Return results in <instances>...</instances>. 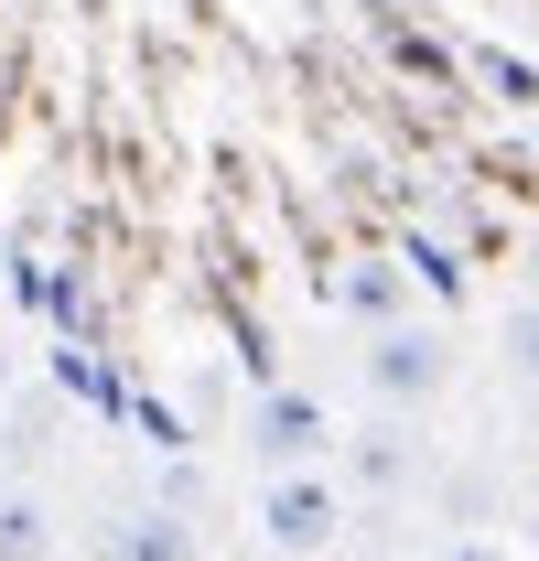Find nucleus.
<instances>
[{
	"label": "nucleus",
	"mask_w": 539,
	"mask_h": 561,
	"mask_svg": "<svg viewBox=\"0 0 539 561\" xmlns=\"http://www.w3.org/2000/svg\"><path fill=\"white\" fill-rule=\"evenodd\" d=\"M335 313L356 324V335H378V324H410V260H389V249L345 260V271H335Z\"/></svg>",
	"instance_id": "20e7f679"
},
{
	"label": "nucleus",
	"mask_w": 539,
	"mask_h": 561,
	"mask_svg": "<svg viewBox=\"0 0 539 561\" xmlns=\"http://www.w3.org/2000/svg\"><path fill=\"white\" fill-rule=\"evenodd\" d=\"M238 443H249L260 476H302V465H335L345 432H335V411H324L302 378H270L260 400H249V432H238Z\"/></svg>",
	"instance_id": "f03ea898"
},
{
	"label": "nucleus",
	"mask_w": 539,
	"mask_h": 561,
	"mask_svg": "<svg viewBox=\"0 0 539 561\" xmlns=\"http://www.w3.org/2000/svg\"><path fill=\"white\" fill-rule=\"evenodd\" d=\"M474 76H485V87H496V98H507V108H529V98H539V76L518 66V55H496V44H485V55H474Z\"/></svg>",
	"instance_id": "1a4fd4ad"
},
{
	"label": "nucleus",
	"mask_w": 539,
	"mask_h": 561,
	"mask_svg": "<svg viewBox=\"0 0 539 561\" xmlns=\"http://www.w3.org/2000/svg\"><path fill=\"white\" fill-rule=\"evenodd\" d=\"M529 432H539V389H529Z\"/></svg>",
	"instance_id": "f8f14e48"
},
{
	"label": "nucleus",
	"mask_w": 539,
	"mask_h": 561,
	"mask_svg": "<svg viewBox=\"0 0 539 561\" xmlns=\"http://www.w3.org/2000/svg\"><path fill=\"white\" fill-rule=\"evenodd\" d=\"M11 378H22V346H11V324H0V400H11Z\"/></svg>",
	"instance_id": "9b49d317"
},
{
	"label": "nucleus",
	"mask_w": 539,
	"mask_h": 561,
	"mask_svg": "<svg viewBox=\"0 0 539 561\" xmlns=\"http://www.w3.org/2000/svg\"><path fill=\"white\" fill-rule=\"evenodd\" d=\"M356 367H367V400L378 411H432L443 389H454V346H443V324H378L367 346H356Z\"/></svg>",
	"instance_id": "7ed1b4c3"
},
{
	"label": "nucleus",
	"mask_w": 539,
	"mask_h": 561,
	"mask_svg": "<svg viewBox=\"0 0 539 561\" xmlns=\"http://www.w3.org/2000/svg\"><path fill=\"white\" fill-rule=\"evenodd\" d=\"M108 561H195V518H173V507H130V518L108 529Z\"/></svg>",
	"instance_id": "423d86ee"
},
{
	"label": "nucleus",
	"mask_w": 539,
	"mask_h": 561,
	"mask_svg": "<svg viewBox=\"0 0 539 561\" xmlns=\"http://www.w3.org/2000/svg\"><path fill=\"white\" fill-rule=\"evenodd\" d=\"M410 465H421V443H410V411H378L356 432V476L367 486H410Z\"/></svg>",
	"instance_id": "0eeeda50"
},
{
	"label": "nucleus",
	"mask_w": 539,
	"mask_h": 561,
	"mask_svg": "<svg viewBox=\"0 0 539 561\" xmlns=\"http://www.w3.org/2000/svg\"><path fill=\"white\" fill-rule=\"evenodd\" d=\"M0 561H55V507L22 476H0Z\"/></svg>",
	"instance_id": "39448f33"
},
{
	"label": "nucleus",
	"mask_w": 539,
	"mask_h": 561,
	"mask_svg": "<svg viewBox=\"0 0 539 561\" xmlns=\"http://www.w3.org/2000/svg\"><path fill=\"white\" fill-rule=\"evenodd\" d=\"M249 529H260L270 561H324L345 540V486L335 465H302V476H260V496H249Z\"/></svg>",
	"instance_id": "f257e3e1"
},
{
	"label": "nucleus",
	"mask_w": 539,
	"mask_h": 561,
	"mask_svg": "<svg viewBox=\"0 0 539 561\" xmlns=\"http://www.w3.org/2000/svg\"><path fill=\"white\" fill-rule=\"evenodd\" d=\"M421 561H518V551H507V540H485V529H465V540H432Z\"/></svg>",
	"instance_id": "9d476101"
},
{
	"label": "nucleus",
	"mask_w": 539,
	"mask_h": 561,
	"mask_svg": "<svg viewBox=\"0 0 539 561\" xmlns=\"http://www.w3.org/2000/svg\"><path fill=\"white\" fill-rule=\"evenodd\" d=\"M496 335H507V346H496V356H507V367H518V378H529V389H539V302H518V313H507Z\"/></svg>",
	"instance_id": "6e6552de"
}]
</instances>
